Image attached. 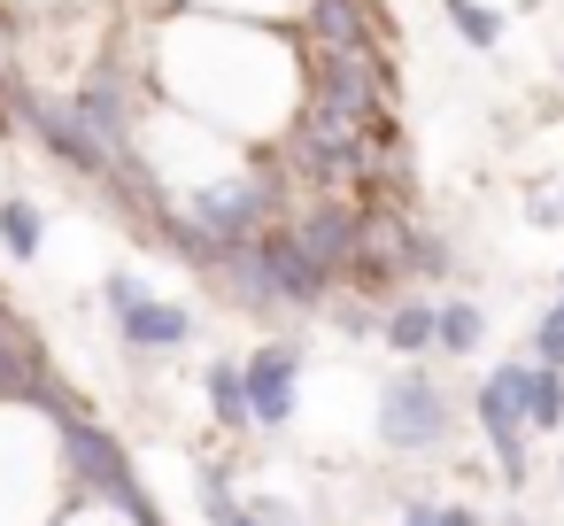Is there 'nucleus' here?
<instances>
[{"label": "nucleus", "mask_w": 564, "mask_h": 526, "mask_svg": "<svg viewBox=\"0 0 564 526\" xmlns=\"http://www.w3.org/2000/svg\"><path fill=\"white\" fill-rule=\"evenodd\" d=\"M40 418L55 426V457H63V472H70V495L78 503H101V511H124L132 526H163V511H155V495H148V480L132 472V457H124V441L55 379L47 395H40Z\"/></svg>", "instance_id": "obj_1"}, {"label": "nucleus", "mask_w": 564, "mask_h": 526, "mask_svg": "<svg viewBox=\"0 0 564 526\" xmlns=\"http://www.w3.org/2000/svg\"><path fill=\"white\" fill-rule=\"evenodd\" d=\"M9 125H24V132L40 140V155H47V163H63L70 179H94L101 194H109V186H117V171H124V163L94 140V125L78 117V101H70V94H47V86H32V78H24V86H17V117H9Z\"/></svg>", "instance_id": "obj_2"}, {"label": "nucleus", "mask_w": 564, "mask_h": 526, "mask_svg": "<svg viewBox=\"0 0 564 526\" xmlns=\"http://www.w3.org/2000/svg\"><path fill=\"white\" fill-rule=\"evenodd\" d=\"M394 47H310V101H333L364 125H394Z\"/></svg>", "instance_id": "obj_3"}, {"label": "nucleus", "mask_w": 564, "mask_h": 526, "mask_svg": "<svg viewBox=\"0 0 564 526\" xmlns=\"http://www.w3.org/2000/svg\"><path fill=\"white\" fill-rule=\"evenodd\" d=\"M525 402H533V356H510V364H495L487 379H479V395H471V418H479V441H487V457H495V472L510 480V487H525V472H533V457H525Z\"/></svg>", "instance_id": "obj_4"}, {"label": "nucleus", "mask_w": 564, "mask_h": 526, "mask_svg": "<svg viewBox=\"0 0 564 526\" xmlns=\"http://www.w3.org/2000/svg\"><path fill=\"white\" fill-rule=\"evenodd\" d=\"M101 302H109V325H117V341H124L132 356H171V348H186V341L202 333V318H194L186 302L155 294L140 271H109V279H101Z\"/></svg>", "instance_id": "obj_5"}, {"label": "nucleus", "mask_w": 564, "mask_h": 526, "mask_svg": "<svg viewBox=\"0 0 564 526\" xmlns=\"http://www.w3.org/2000/svg\"><path fill=\"white\" fill-rule=\"evenodd\" d=\"M456 433V402L433 372H394L379 387V441L402 449V457H433L441 441Z\"/></svg>", "instance_id": "obj_6"}, {"label": "nucleus", "mask_w": 564, "mask_h": 526, "mask_svg": "<svg viewBox=\"0 0 564 526\" xmlns=\"http://www.w3.org/2000/svg\"><path fill=\"white\" fill-rule=\"evenodd\" d=\"M294 32H302V47H394L379 0H302Z\"/></svg>", "instance_id": "obj_7"}, {"label": "nucleus", "mask_w": 564, "mask_h": 526, "mask_svg": "<svg viewBox=\"0 0 564 526\" xmlns=\"http://www.w3.org/2000/svg\"><path fill=\"white\" fill-rule=\"evenodd\" d=\"M240 372H248L256 426H286L294 418V387H302V341H263L256 356H240Z\"/></svg>", "instance_id": "obj_8"}, {"label": "nucleus", "mask_w": 564, "mask_h": 526, "mask_svg": "<svg viewBox=\"0 0 564 526\" xmlns=\"http://www.w3.org/2000/svg\"><path fill=\"white\" fill-rule=\"evenodd\" d=\"M55 387V372H47V348H40V333L9 310L0 318V402H24V410H40V395Z\"/></svg>", "instance_id": "obj_9"}, {"label": "nucleus", "mask_w": 564, "mask_h": 526, "mask_svg": "<svg viewBox=\"0 0 564 526\" xmlns=\"http://www.w3.org/2000/svg\"><path fill=\"white\" fill-rule=\"evenodd\" d=\"M209 279H217V287H225V294H232L248 318H279V310H286V302H279V279H271V256H263V240L232 248V256H225Z\"/></svg>", "instance_id": "obj_10"}, {"label": "nucleus", "mask_w": 564, "mask_h": 526, "mask_svg": "<svg viewBox=\"0 0 564 526\" xmlns=\"http://www.w3.org/2000/svg\"><path fill=\"white\" fill-rule=\"evenodd\" d=\"M379 341H387L394 356H410V364H417V356H433V348H441V302H433V294H394V302H387V333H379Z\"/></svg>", "instance_id": "obj_11"}, {"label": "nucleus", "mask_w": 564, "mask_h": 526, "mask_svg": "<svg viewBox=\"0 0 564 526\" xmlns=\"http://www.w3.org/2000/svg\"><path fill=\"white\" fill-rule=\"evenodd\" d=\"M202 395H209V418H217L225 433H248V426H256V410H248V372H240L232 356L202 372Z\"/></svg>", "instance_id": "obj_12"}, {"label": "nucleus", "mask_w": 564, "mask_h": 526, "mask_svg": "<svg viewBox=\"0 0 564 526\" xmlns=\"http://www.w3.org/2000/svg\"><path fill=\"white\" fill-rule=\"evenodd\" d=\"M40 240H47V210L32 194H0V248H9L17 264H32Z\"/></svg>", "instance_id": "obj_13"}, {"label": "nucleus", "mask_w": 564, "mask_h": 526, "mask_svg": "<svg viewBox=\"0 0 564 526\" xmlns=\"http://www.w3.org/2000/svg\"><path fill=\"white\" fill-rule=\"evenodd\" d=\"M441 17H448V32L471 55H495L502 47V9H495V0H441Z\"/></svg>", "instance_id": "obj_14"}, {"label": "nucleus", "mask_w": 564, "mask_h": 526, "mask_svg": "<svg viewBox=\"0 0 564 526\" xmlns=\"http://www.w3.org/2000/svg\"><path fill=\"white\" fill-rule=\"evenodd\" d=\"M17 86H24V17L0 0V125L17 117Z\"/></svg>", "instance_id": "obj_15"}, {"label": "nucleus", "mask_w": 564, "mask_h": 526, "mask_svg": "<svg viewBox=\"0 0 564 526\" xmlns=\"http://www.w3.org/2000/svg\"><path fill=\"white\" fill-rule=\"evenodd\" d=\"M202 518H209V526H271L256 503H240V495H232V480H225L217 464L202 472Z\"/></svg>", "instance_id": "obj_16"}, {"label": "nucleus", "mask_w": 564, "mask_h": 526, "mask_svg": "<svg viewBox=\"0 0 564 526\" xmlns=\"http://www.w3.org/2000/svg\"><path fill=\"white\" fill-rule=\"evenodd\" d=\"M479 333H487V310L464 302V294H448V302H441V356H471Z\"/></svg>", "instance_id": "obj_17"}, {"label": "nucleus", "mask_w": 564, "mask_h": 526, "mask_svg": "<svg viewBox=\"0 0 564 526\" xmlns=\"http://www.w3.org/2000/svg\"><path fill=\"white\" fill-rule=\"evenodd\" d=\"M525 426H533V433H556V426H564V372H556V364H533V402H525Z\"/></svg>", "instance_id": "obj_18"}, {"label": "nucleus", "mask_w": 564, "mask_h": 526, "mask_svg": "<svg viewBox=\"0 0 564 526\" xmlns=\"http://www.w3.org/2000/svg\"><path fill=\"white\" fill-rule=\"evenodd\" d=\"M525 356H533V364H556V372H564V279H556V302H549V310L533 318V341H525Z\"/></svg>", "instance_id": "obj_19"}, {"label": "nucleus", "mask_w": 564, "mask_h": 526, "mask_svg": "<svg viewBox=\"0 0 564 526\" xmlns=\"http://www.w3.org/2000/svg\"><path fill=\"white\" fill-rule=\"evenodd\" d=\"M402 526H487L471 503H425V495H410L402 503Z\"/></svg>", "instance_id": "obj_20"}, {"label": "nucleus", "mask_w": 564, "mask_h": 526, "mask_svg": "<svg viewBox=\"0 0 564 526\" xmlns=\"http://www.w3.org/2000/svg\"><path fill=\"white\" fill-rule=\"evenodd\" d=\"M333 325H340V333H356V341H379V333H387V310H379L371 294H356V302H340V310H333Z\"/></svg>", "instance_id": "obj_21"}, {"label": "nucleus", "mask_w": 564, "mask_h": 526, "mask_svg": "<svg viewBox=\"0 0 564 526\" xmlns=\"http://www.w3.org/2000/svg\"><path fill=\"white\" fill-rule=\"evenodd\" d=\"M410 271L433 287V279H448V271H456V248H448L441 233H417V264H410Z\"/></svg>", "instance_id": "obj_22"}, {"label": "nucleus", "mask_w": 564, "mask_h": 526, "mask_svg": "<svg viewBox=\"0 0 564 526\" xmlns=\"http://www.w3.org/2000/svg\"><path fill=\"white\" fill-rule=\"evenodd\" d=\"M495 526H533V518H525V511H510V518H495Z\"/></svg>", "instance_id": "obj_23"}, {"label": "nucleus", "mask_w": 564, "mask_h": 526, "mask_svg": "<svg viewBox=\"0 0 564 526\" xmlns=\"http://www.w3.org/2000/svg\"><path fill=\"white\" fill-rule=\"evenodd\" d=\"M556 495H564V449H556Z\"/></svg>", "instance_id": "obj_24"}]
</instances>
